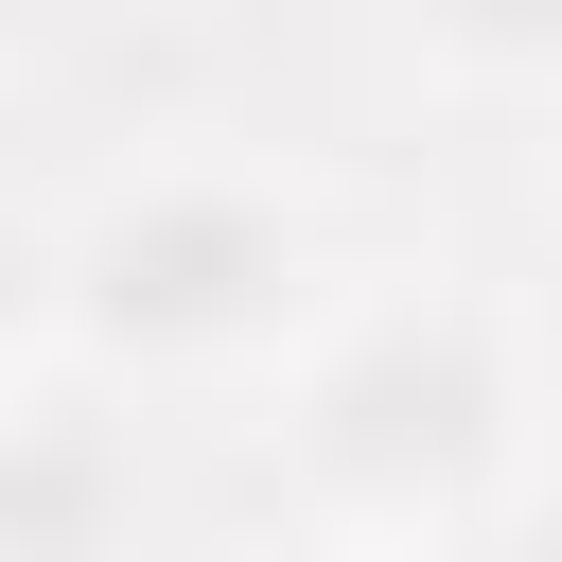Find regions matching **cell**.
Instances as JSON below:
<instances>
[{
    "mask_svg": "<svg viewBox=\"0 0 562 562\" xmlns=\"http://www.w3.org/2000/svg\"><path fill=\"white\" fill-rule=\"evenodd\" d=\"M334 316H351V228L316 176L228 158V140H140L35 211L0 351H70L140 404L193 369H299Z\"/></svg>",
    "mask_w": 562,
    "mask_h": 562,
    "instance_id": "cell-1",
    "label": "cell"
},
{
    "mask_svg": "<svg viewBox=\"0 0 562 562\" xmlns=\"http://www.w3.org/2000/svg\"><path fill=\"white\" fill-rule=\"evenodd\" d=\"M263 474L316 544H474L544 474V316H509L474 263L351 281V316L263 386Z\"/></svg>",
    "mask_w": 562,
    "mask_h": 562,
    "instance_id": "cell-2",
    "label": "cell"
},
{
    "mask_svg": "<svg viewBox=\"0 0 562 562\" xmlns=\"http://www.w3.org/2000/svg\"><path fill=\"white\" fill-rule=\"evenodd\" d=\"M0 562H140V422L70 351H0Z\"/></svg>",
    "mask_w": 562,
    "mask_h": 562,
    "instance_id": "cell-3",
    "label": "cell"
},
{
    "mask_svg": "<svg viewBox=\"0 0 562 562\" xmlns=\"http://www.w3.org/2000/svg\"><path fill=\"white\" fill-rule=\"evenodd\" d=\"M246 562H386V544H316V527H281V544H246Z\"/></svg>",
    "mask_w": 562,
    "mask_h": 562,
    "instance_id": "cell-4",
    "label": "cell"
},
{
    "mask_svg": "<svg viewBox=\"0 0 562 562\" xmlns=\"http://www.w3.org/2000/svg\"><path fill=\"white\" fill-rule=\"evenodd\" d=\"M544 474H562V316H544Z\"/></svg>",
    "mask_w": 562,
    "mask_h": 562,
    "instance_id": "cell-5",
    "label": "cell"
},
{
    "mask_svg": "<svg viewBox=\"0 0 562 562\" xmlns=\"http://www.w3.org/2000/svg\"><path fill=\"white\" fill-rule=\"evenodd\" d=\"M544 228H562V140H544Z\"/></svg>",
    "mask_w": 562,
    "mask_h": 562,
    "instance_id": "cell-6",
    "label": "cell"
}]
</instances>
